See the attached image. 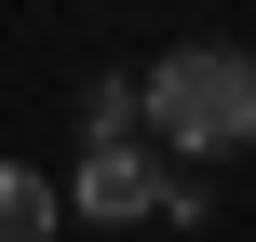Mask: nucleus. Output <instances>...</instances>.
<instances>
[{"label": "nucleus", "mask_w": 256, "mask_h": 242, "mask_svg": "<svg viewBox=\"0 0 256 242\" xmlns=\"http://www.w3.org/2000/svg\"><path fill=\"white\" fill-rule=\"evenodd\" d=\"M135 135L162 162H230V148H256V54H230V40L162 54L135 81Z\"/></svg>", "instance_id": "nucleus-1"}, {"label": "nucleus", "mask_w": 256, "mask_h": 242, "mask_svg": "<svg viewBox=\"0 0 256 242\" xmlns=\"http://www.w3.org/2000/svg\"><path fill=\"white\" fill-rule=\"evenodd\" d=\"M54 202H68V216H94V229L162 216V162H148V148H81V175H68Z\"/></svg>", "instance_id": "nucleus-2"}, {"label": "nucleus", "mask_w": 256, "mask_h": 242, "mask_svg": "<svg viewBox=\"0 0 256 242\" xmlns=\"http://www.w3.org/2000/svg\"><path fill=\"white\" fill-rule=\"evenodd\" d=\"M54 175H27V162H0V242H54Z\"/></svg>", "instance_id": "nucleus-3"}, {"label": "nucleus", "mask_w": 256, "mask_h": 242, "mask_svg": "<svg viewBox=\"0 0 256 242\" xmlns=\"http://www.w3.org/2000/svg\"><path fill=\"white\" fill-rule=\"evenodd\" d=\"M81 148H135V81H94L81 94Z\"/></svg>", "instance_id": "nucleus-4"}]
</instances>
